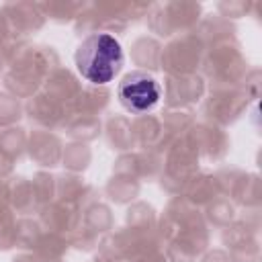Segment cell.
I'll return each instance as SVG.
<instances>
[{"instance_id": "cell-1", "label": "cell", "mask_w": 262, "mask_h": 262, "mask_svg": "<svg viewBox=\"0 0 262 262\" xmlns=\"http://www.w3.org/2000/svg\"><path fill=\"white\" fill-rule=\"evenodd\" d=\"M76 66L82 78L92 84L111 82L123 66V51L115 37L106 33L90 35L76 53Z\"/></svg>"}, {"instance_id": "cell-2", "label": "cell", "mask_w": 262, "mask_h": 262, "mask_svg": "<svg viewBox=\"0 0 262 262\" xmlns=\"http://www.w3.org/2000/svg\"><path fill=\"white\" fill-rule=\"evenodd\" d=\"M119 98L121 102L133 111V113H143V111H149L158 98H160V86L158 82L147 76V74H141V72H135V74H129L121 86H119Z\"/></svg>"}]
</instances>
